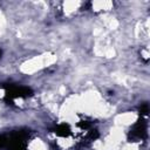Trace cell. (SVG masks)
<instances>
[{
  "label": "cell",
  "mask_w": 150,
  "mask_h": 150,
  "mask_svg": "<svg viewBox=\"0 0 150 150\" xmlns=\"http://www.w3.org/2000/svg\"><path fill=\"white\" fill-rule=\"evenodd\" d=\"M28 134L25 131H16L6 138V144L8 150H26Z\"/></svg>",
  "instance_id": "1"
},
{
  "label": "cell",
  "mask_w": 150,
  "mask_h": 150,
  "mask_svg": "<svg viewBox=\"0 0 150 150\" xmlns=\"http://www.w3.org/2000/svg\"><path fill=\"white\" fill-rule=\"evenodd\" d=\"M6 100L7 102H13L15 98H22V97H27L29 95H32V90L28 87H23V86H16V84H11L6 87Z\"/></svg>",
  "instance_id": "2"
},
{
  "label": "cell",
  "mask_w": 150,
  "mask_h": 150,
  "mask_svg": "<svg viewBox=\"0 0 150 150\" xmlns=\"http://www.w3.org/2000/svg\"><path fill=\"white\" fill-rule=\"evenodd\" d=\"M146 137V122L144 118H139L130 129L129 131V138L132 141H142Z\"/></svg>",
  "instance_id": "3"
},
{
  "label": "cell",
  "mask_w": 150,
  "mask_h": 150,
  "mask_svg": "<svg viewBox=\"0 0 150 150\" xmlns=\"http://www.w3.org/2000/svg\"><path fill=\"white\" fill-rule=\"evenodd\" d=\"M70 131H71V130H70L69 125L66 124V123L59 124V125H56L55 129H54V134H55L57 137H62V138L68 137V136L70 135Z\"/></svg>",
  "instance_id": "4"
},
{
  "label": "cell",
  "mask_w": 150,
  "mask_h": 150,
  "mask_svg": "<svg viewBox=\"0 0 150 150\" xmlns=\"http://www.w3.org/2000/svg\"><path fill=\"white\" fill-rule=\"evenodd\" d=\"M148 112H149V105H148L146 103H144V104L141 105V108H139V114H141V116H146Z\"/></svg>",
  "instance_id": "5"
},
{
  "label": "cell",
  "mask_w": 150,
  "mask_h": 150,
  "mask_svg": "<svg viewBox=\"0 0 150 150\" xmlns=\"http://www.w3.org/2000/svg\"><path fill=\"white\" fill-rule=\"evenodd\" d=\"M5 144H6V138L5 137H0V148L5 146Z\"/></svg>",
  "instance_id": "6"
},
{
  "label": "cell",
  "mask_w": 150,
  "mask_h": 150,
  "mask_svg": "<svg viewBox=\"0 0 150 150\" xmlns=\"http://www.w3.org/2000/svg\"><path fill=\"white\" fill-rule=\"evenodd\" d=\"M0 56H1V49H0Z\"/></svg>",
  "instance_id": "7"
}]
</instances>
